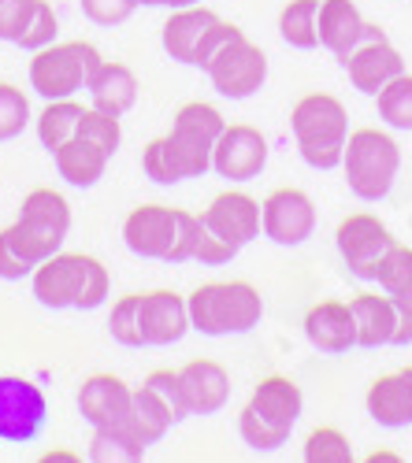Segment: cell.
Segmentation results:
<instances>
[{"label":"cell","mask_w":412,"mask_h":463,"mask_svg":"<svg viewBox=\"0 0 412 463\" xmlns=\"http://www.w3.org/2000/svg\"><path fill=\"white\" fill-rule=\"evenodd\" d=\"M134 401V385H127L120 374H90L82 378L79 393H74V404H79V415L90 422L93 430L104 427H123L127 411Z\"/></svg>","instance_id":"cell-18"},{"label":"cell","mask_w":412,"mask_h":463,"mask_svg":"<svg viewBox=\"0 0 412 463\" xmlns=\"http://www.w3.org/2000/svg\"><path fill=\"white\" fill-rule=\"evenodd\" d=\"M30 293L53 312H93L111 293L108 267L90 252H56L37 263L30 275Z\"/></svg>","instance_id":"cell-3"},{"label":"cell","mask_w":412,"mask_h":463,"mask_svg":"<svg viewBox=\"0 0 412 463\" xmlns=\"http://www.w3.org/2000/svg\"><path fill=\"white\" fill-rule=\"evenodd\" d=\"M30 127V97L15 82H0V145L15 141Z\"/></svg>","instance_id":"cell-36"},{"label":"cell","mask_w":412,"mask_h":463,"mask_svg":"<svg viewBox=\"0 0 412 463\" xmlns=\"http://www.w3.org/2000/svg\"><path fill=\"white\" fill-rule=\"evenodd\" d=\"M108 337L120 349H145L141 337V293H127L108 307Z\"/></svg>","instance_id":"cell-33"},{"label":"cell","mask_w":412,"mask_h":463,"mask_svg":"<svg viewBox=\"0 0 412 463\" xmlns=\"http://www.w3.org/2000/svg\"><path fill=\"white\" fill-rule=\"evenodd\" d=\"M30 8H34V0H0V42H8V45L19 42L30 23Z\"/></svg>","instance_id":"cell-40"},{"label":"cell","mask_w":412,"mask_h":463,"mask_svg":"<svg viewBox=\"0 0 412 463\" xmlns=\"http://www.w3.org/2000/svg\"><path fill=\"white\" fill-rule=\"evenodd\" d=\"M101 49L93 42H53L45 49L30 52V90L42 100H67L79 97L93 71L101 67Z\"/></svg>","instance_id":"cell-9"},{"label":"cell","mask_w":412,"mask_h":463,"mask_svg":"<svg viewBox=\"0 0 412 463\" xmlns=\"http://www.w3.org/2000/svg\"><path fill=\"white\" fill-rule=\"evenodd\" d=\"M175 411L149 390V385H138L134 390V401H130V411H127V422L123 427L149 449V445H157V441H164V434L175 427Z\"/></svg>","instance_id":"cell-27"},{"label":"cell","mask_w":412,"mask_h":463,"mask_svg":"<svg viewBox=\"0 0 412 463\" xmlns=\"http://www.w3.org/2000/svg\"><path fill=\"white\" fill-rule=\"evenodd\" d=\"M190 307V330L205 337L249 334L264 319V297L253 282H205L186 297Z\"/></svg>","instance_id":"cell-8"},{"label":"cell","mask_w":412,"mask_h":463,"mask_svg":"<svg viewBox=\"0 0 412 463\" xmlns=\"http://www.w3.org/2000/svg\"><path fill=\"white\" fill-rule=\"evenodd\" d=\"M79 8L93 26H123L141 5L138 0H79Z\"/></svg>","instance_id":"cell-39"},{"label":"cell","mask_w":412,"mask_h":463,"mask_svg":"<svg viewBox=\"0 0 412 463\" xmlns=\"http://www.w3.org/2000/svg\"><path fill=\"white\" fill-rule=\"evenodd\" d=\"M312 230H316V204L305 189L279 185L260 201V234L272 245L297 249L312 238Z\"/></svg>","instance_id":"cell-13"},{"label":"cell","mask_w":412,"mask_h":463,"mask_svg":"<svg viewBox=\"0 0 412 463\" xmlns=\"http://www.w3.org/2000/svg\"><path fill=\"white\" fill-rule=\"evenodd\" d=\"M86 90H90V108L123 119V115L134 111V104H138V74L120 60H101V67L93 71Z\"/></svg>","instance_id":"cell-24"},{"label":"cell","mask_w":412,"mask_h":463,"mask_svg":"<svg viewBox=\"0 0 412 463\" xmlns=\"http://www.w3.org/2000/svg\"><path fill=\"white\" fill-rule=\"evenodd\" d=\"M197 222L219 241H227L235 252H242L260 238V201L249 197L245 189H223L208 201Z\"/></svg>","instance_id":"cell-16"},{"label":"cell","mask_w":412,"mask_h":463,"mask_svg":"<svg viewBox=\"0 0 412 463\" xmlns=\"http://www.w3.org/2000/svg\"><path fill=\"white\" fill-rule=\"evenodd\" d=\"M141 385H149L171 411H175V419L182 422V419H190V408H186V397H182V382H178V371L175 367H160V371H149L145 374V382Z\"/></svg>","instance_id":"cell-38"},{"label":"cell","mask_w":412,"mask_h":463,"mask_svg":"<svg viewBox=\"0 0 412 463\" xmlns=\"http://www.w3.org/2000/svg\"><path fill=\"white\" fill-rule=\"evenodd\" d=\"M49 422V401L42 385L23 374H0V441L30 445Z\"/></svg>","instance_id":"cell-12"},{"label":"cell","mask_w":412,"mask_h":463,"mask_svg":"<svg viewBox=\"0 0 412 463\" xmlns=\"http://www.w3.org/2000/svg\"><path fill=\"white\" fill-rule=\"evenodd\" d=\"M268 167V137L249 123H227L212 148V171L235 185L260 178Z\"/></svg>","instance_id":"cell-17"},{"label":"cell","mask_w":412,"mask_h":463,"mask_svg":"<svg viewBox=\"0 0 412 463\" xmlns=\"http://www.w3.org/2000/svg\"><path fill=\"white\" fill-rule=\"evenodd\" d=\"M53 160H56V171H60V178H63L67 185L90 189V185H97V182L104 178L111 156H108L101 145H93L90 137L74 134L67 145H60V148L53 152Z\"/></svg>","instance_id":"cell-25"},{"label":"cell","mask_w":412,"mask_h":463,"mask_svg":"<svg viewBox=\"0 0 412 463\" xmlns=\"http://www.w3.org/2000/svg\"><path fill=\"white\" fill-rule=\"evenodd\" d=\"M320 49H327L334 60H346L360 42L368 19L353 0H320Z\"/></svg>","instance_id":"cell-23"},{"label":"cell","mask_w":412,"mask_h":463,"mask_svg":"<svg viewBox=\"0 0 412 463\" xmlns=\"http://www.w3.org/2000/svg\"><path fill=\"white\" fill-rule=\"evenodd\" d=\"M364 408L371 422H379L383 430H405L412 427V367L379 374L368 385Z\"/></svg>","instance_id":"cell-22"},{"label":"cell","mask_w":412,"mask_h":463,"mask_svg":"<svg viewBox=\"0 0 412 463\" xmlns=\"http://www.w3.org/2000/svg\"><path fill=\"white\" fill-rule=\"evenodd\" d=\"M376 111L387 130H412V74L401 71L394 82H387L379 93H376Z\"/></svg>","instance_id":"cell-31"},{"label":"cell","mask_w":412,"mask_h":463,"mask_svg":"<svg viewBox=\"0 0 412 463\" xmlns=\"http://www.w3.org/2000/svg\"><path fill=\"white\" fill-rule=\"evenodd\" d=\"M357 349H383L394 337V300L387 293H357L350 300Z\"/></svg>","instance_id":"cell-26"},{"label":"cell","mask_w":412,"mask_h":463,"mask_svg":"<svg viewBox=\"0 0 412 463\" xmlns=\"http://www.w3.org/2000/svg\"><path fill=\"white\" fill-rule=\"evenodd\" d=\"M394 241L398 238L387 230V222L371 212H353L334 230V245H339V256L346 260V271L360 282L376 279V267Z\"/></svg>","instance_id":"cell-14"},{"label":"cell","mask_w":412,"mask_h":463,"mask_svg":"<svg viewBox=\"0 0 412 463\" xmlns=\"http://www.w3.org/2000/svg\"><path fill=\"white\" fill-rule=\"evenodd\" d=\"M178 382H182V397L190 415H216L227 408L231 401V374L216 360H190L178 367Z\"/></svg>","instance_id":"cell-21"},{"label":"cell","mask_w":412,"mask_h":463,"mask_svg":"<svg viewBox=\"0 0 412 463\" xmlns=\"http://www.w3.org/2000/svg\"><path fill=\"white\" fill-rule=\"evenodd\" d=\"M37 463H86V456H79L74 449H49L37 456Z\"/></svg>","instance_id":"cell-42"},{"label":"cell","mask_w":412,"mask_h":463,"mask_svg":"<svg viewBox=\"0 0 412 463\" xmlns=\"http://www.w3.org/2000/svg\"><path fill=\"white\" fill-rule=\"evenodd\" d=\"M350 130V111L334 93H305L290 108V134L297 141V156L312 171H334L342 164Z\"/></svg>","instance_id":"cell-5"},{"label":"cell","mask_w":412,"mask_h":463,"mask_svg":"<svg viewBox=\"0 0 412 463\" xmlns=\"http://www.w3.org/2000/svg\"><path fill=\"white\" fill-rule=\"evenodd\" d=\"M145 445L127 427H104L90 438V459L86 463H141Z\"/></svg>","instance_id":"cell-30"},{"label":"cell","mask_w":412,"mask_h":463,"mask_svg":"<svg viewBox=\"0 0 412 463\" xmlns=\"http://www.w3.org/2000/svg\"><path fill=\"white\" fill-rule=\"evenodd\" d=\"M235 33H242L238 23H227L219 12L205 8V5H190V8H171V15L160 26V45L175 63L201 71L205 60L223 42H231Z\"/></svg>","instance_id":"cell-10"},{"label":"cell","mask_w":412,"mask_h":463,"mask_svg":"<svg viewBox=\"0 0 412 463\" xmlns=\"http://www.w3.org/2000/svg\"><path fill=\"white\" fill-rule=\"evenodd\" d=\"M394 300V337L390 345H412V300Z\"/></svg>","instance_id":"cell-41"},{"label":"cell","mask_w":412,"mask_h":463,"mask_svg":"<svg viewBox=\"0 0 412 463\" xmlns=\"http://www.w3.org/2000/svg\"><path fill=\"white\" fill-rule=\"evenodd\" d=\"M197 238V215L171 204H138L123 219V245L141 260L186 263Z\"/></svg>","instance_id":"cell-7"},{"label":"cell","mask_w":412,"mask_h":463,"mask_svg":"<svg viewBox=\"0 0 412 463\" xmlns=\"http://www.w3.org/2000/svg\"><path fill=\"white\" fill-rule=\"evenodd\" d=\"M138 5L141 8H168L171 12V8H178V0H138Z\"/></svg>","instance_id":"cell-44"},{"label":"cell","mask_w":412,"mask_h":463,"mask_svg":"<svg viewBox=\"0 0 412 463\" xmlns=\"http://www.w3.org/2000/svg\"><path fill=\"white\" fill-rule=\"evenodd\" d=\"M53 42H60V15L53 8V0H34L30 23H26V30H23V37L15 45L23 52H37V49H45Z\"/></svg>","instance_id":"cell-35"},{"label":"cell","mask_w":412,"mask_h":463,"mask_svg":"<svg viewBox=\"0 0 412 463\" xmlns=\"http://www.w3.org/2000/svg\"><path fill=\"white\" fill-rule=\"evenodd\" d=\"M305 337L316 353L323 356H342L357 349V326L350 300H320L305 312Z\"/></svg>","instance_id":"cell-20"},{"label":"cell","mask_w":412,"mask_h":463,"mask_svg":"<svg viewBox=\"0 0 412 463\" xmlns=\"http://www.w3.org/2000/svg\"><path fill=\"white\" fill-rule=\"evenodd\" d=\"M186 334H190V307H186L182 293H175V289L141 293V337H145V349L178 345Z\"/></svg>","instance_id":"cell-19"},{"label":"cell","mask_w":412,"mask_h":463,"mask_svg":"<svg viewBox=\"0 0 412 463\" xmlns=\"http://www.w3.org/2000/svg\"><path fill=\"white\" fill-rule=\"evenodd\" d=\"M305 411L302 385L286 374H268L253 385L245 408L238 411V434L256 452H275L290 441L293 422Z\"/></svg>","instance_id":"cell-4"},{"label":"cell","mask_w":412,"mask_h":463,"mask_svg":"<svg viewBox=\"0 0 412 463\" xmlns=\"http://www.w3.org/2000/svg\"><path fill=\"white\" fill-rule=\"evenodd\" d=\"M302 463H357V452L339 427H316L305 438Z\"/></svg>","instance_id":"cell-34"},{"label":"cell","mask_w":412,"mask_h":463,"mask_svg":"<svg viewBox=\"0 0 412 463\" xmlns=\"http://www.w3.org/2000/svg\"><path fill=\"white\" fill-rule=\"evenodd\" d=\"M227 127L223 111L208 100H186L175 119L171 130L145 141L141 148V171L149 182L157 185H178L190 182L212 171V148Z\"/></svg>","instance_id":"cell-1"},{"label":"cell","mask_w":412,"mask_h":463,"mask_svg":"<svg viewBox=\"0 0 412 463\" xmlns=\"http://www.w3.org/2000/svg\"><path fill=\"white\" fill-rule=\"evenodd\" d=\"M371 286H379V293L398 297V300H412V249L394 241L387 249V256L376 267V279Z\"/></svg>","instance_id":"cell-32"},{"label":"cell","mask_w":412,"mask_h":463,"mask_svg":"<svg viewBox=\"0 0 412 463\" xmlns=\"http://www.w3.org/2000/svg\"><path fill=\"white\" fill-rule=\"evenodd\" d=\"M71 204L60 189L37 185L19 201V215L0 230V282H23L37 263L56 256L71 234Z\"/></svg>","instance_id":"cell-2"},{"label":"cell","mask_w":412,"mask_h":463,"mask_svg":"<svg viewBox=\"0 0 412 463\" xmlns=\"http://www.w3.org/2000/svg\"><path fill=\"white\" fill-rule=\"evenodd\" d=\"M79 134L90 137L93 145H101L108 156H116L120 145H123V119H116V115H108V111H97V108H86Z\"/></svg>","instance_id":"cell-37"},{"label":"cell","mask_w":412,"mask_h":463,"mask_svg":"<svg viewBox=\"0 0 412 463\" xmlns=\"http://www.w3.org/2000/svg\"><path fill=\"white\" fill-rule=\"evenodd\" d=\"M90 104H82L79 97L67 100H45V108L37 111V141H42L45 152H56L60 145H67L74 134H79V123L86 115Z\"/></svg>","instance_id":"cell-28"},{"label":"cell","mask_w":412,"mask_h":463,"mask_svg":"<svg viewBox=\"0 0 412 463\" xmlns=\"http://www.w3.org/2000/svg\"><path fill=\"white\" fill-rule=\"evenodd\" d=\"M360 463H408L401 452H394V449H376V452H368Z\"/></svg>","instance_id":"cell-43"},{"label":"cell","mask_w":412,"mask_h":463,"mask_svg":"<svg viewBox=\"0 0 412 463\" xmlns=\"http://www.w3.org/2000/svg\"><path fill=\"white\" fill-rule=\"evenodd\" d=\"M342 67H346V79H350V86L357 93L376 97L387 82H394L398 74L405 71V56L398 52V45L390 42V37L376 23H368L364 42L342 60Z\"/></svg>","instance_id":"cell-15"},{"label":"cell","mask_w":412,"mask_h":463,"mask_svg":"<svg viewBox=\"0 0 412 463\" xmlns=\"http://www.w3.org/2000/svg\"><path fill=\"white\" fill-rule=\"evenodd\" d=\"M219 97L227 100H249L268 86V52L256 42H249L245 30L223 42L201 67Z\"/></svg>","instance_id":"cell-11"},{"label":"cell","mask_w":412,"mask_h":463,"mask_svg":"<svg viewBox=\"0 0 412 463\" xmlns=\"http://www.w3.org/2000/svg\"><path fill=\"white\" fill-rule=\"evenodd\" d=\"M320 0H286L279 12V37L290 49H320Z\"/></svg>","instance_id":"cell-29"},{"label":"cell","mask_w":412,"mask_h":463,"mask_svg":"<svg viewBox=\"0 0 412 463\" xmlns=\"http://www.w3.org/2000/svg\"><path fill=\"white\" fill-rule=\"evenodd\" d=\"M342 178L357 201L379 204L394 193V182L401 175V148L394 141V130L387 127H357L346 137L342 152Z\"/></svg>","instance_id":"cell-6"}]
</instances>
